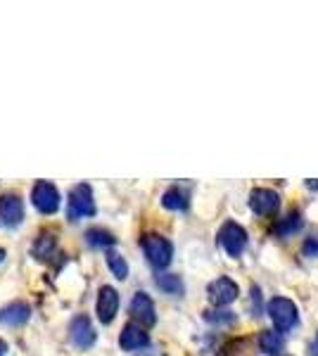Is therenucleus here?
<instances>
[{
    "label": "nucleus",
    "instance_id": "obj_13",
    "mask_svg": "<svg viewBox=\"0 0 318 356\" xmlns=\"http://www.w3.org/2000/svg\"><path fill=\"white\" fill-rule=\"evenodd\" d=\"M29 316H31V307H29L26 302H13V304H8V307L0 309V323L17 328V325L26 323Z\"/></svg>",
    "mask_w": 318,
    "mask_h": 356
},
{
    "label": "nucleus",
    "instance_id": "obj_18",
    "mask_svg": "<svg viewBox=\"0 0 318 356\" xmlns=\"http://www.w3.org/2000/svg\"><path fill=\"white\" fill-rule=\"evenodd\" d=\"M86 243L90 247H112L117 245V238L109 231H105V228H88L86 231Z\"/></svg>",
    "mask_w": 318,
    "mask_h": 356
},
{
    "label": "nucleus",
    "instance_id": "obj_9",
    "mask_svg": "<svg viewBox=\"0 0 318 356\" xmlns=\"http://www.w3.org/2000/svg\"><path fill=\"white\" fill-rule=\"evenodd\" d=\"M95 312L100 323L109 325L114 321V316L119 312V292L112 288V285H102L100 292H97V302H95Z\"/></svg>",
    "mask_w": 318,
    "mask_h": 356
},
{
    "label": "nucleus",
    "instance_id": "obj_22",
    "mask_svg": "<svg viewBox=\"0 0 318 356\" xmlns=\"http://www.w3.org/2000/svg\"><path fill=\"white\" fill-rule=\"evenodd\" d=\"M302 254H304V257H309V259H311V257H318V233L304 240V245H302Z\"/></svg>",
    "mask_w": 318,
    "mask_h": 356
},
{
    "label": "nucleus",
    "instance_id": "obj_25",
    "mask_svg": "<svg viewBox=\"0 0 318 356\" xmlns=\"http://www.w3.org/2000/svg\"><path fill=\"white\" fill-rule=\"evenodd\" d=\"M3 259H5V250L0 247V261H3Z\"/></svg>",
    "mask_w": 318,
    "mask_h": 356
},
{
    "label": "nucleus",
    "instance_id": "obj_23",
    "mask_svg": "<svg viewBox=\"0 0 318 356\" xmlns=\"http://www.w3.org/2000/svg\"><path fill=\"white\" fill-rule=\"evenodd\" d=\"M5 354H8V342L0 340V356H5Z\"/></svg>",
    "mask_w": 318,
    "mask_h": 356
},
{
    "label": "nucleus",
    "instance_id": "obj_5",
    "mask_svg": "<svg viewBox=\"0 0 318 356\" xmlns=\"http://www.w3.org/2000/svg\"><path fill=\"white\" fill-rule=\"evenodd\" d=\"M238 295H240L238 283L233 278H228V275H218L216 280H212L207 285V300L214 307H228V304L238 300Z\"/></svg>",
    "mask_w": 318,
    "mask_h": 356
},
{
    "label": "nucleus",
    "instance_id": "obj_12",
    "mask_svg": "<svg viewBox=\"0 0 318 356\" xmlns=\"http://www.w3.org/2000/svg\"><path fill=\"white\" fill-rule=\"evenodd\" d=\"M119 344H121V349H124V352H136V349L148 347V344H150V335L141 328V325L129 323V325H124V330H121Z\"/></svg>",
    "mask_w": 318,
    "mask_h": 356
},
{
    "label": "nucleus",
    "instance_id": "obj_3",
    "mask_svg": "<svg viewBox=\"0 0 318 356\" xmlns=\"http://www.w3.org/2000/svg\"><path fill=\"white\" fill-rule=\"evenodd\" d=\"M69 221H79L84 216H95V200L93 191L88 183H79L77 188H72L69 193V207H67Z\"/></svg>",
    "mask_w": 318,
    "mask_h": 356
},
{
    "label": "nucleus",
    "instance_id": "obj_21",
    "mask_svg": "<svg viewBox=\"0 0 318 356\" xmlns=\"http://www.w3.org/2000/svg\"><path fill=\"white\" fill-rule=\"evenodd\" d=\"M205 318L209 321V323L221 325V323H233L235 316L230 314V312H207V314H205Z\"/></svg>",
    "mask_w": 318,
    "mask_h": 356
},
{
    "label": "nucleus",
    "instance_id": "obj_16",
    "mask_svg": "<svg viewBox=\"0 0 318 356\" xmlns=\"http://www.w3.org/2000/svg\"><path fill=\"white\" fill-rule=\"evenodd\" d=\"M259 347H262V352L269 356H280L283 347H285V340H283L280 332L266 330V332H262V337H259Z\"/></svg>",
    "mask_w": 318,
    "mask_h": 356
},
{
    "label": "nucleus",
    "instance_id": "obj_11",
    "mask_svg": "<svg viewBox=\"0 0 318 356\" xmlns=\"http://www.w3.org/2000/svg\"><path fill=\"white\" fill-rule=\"evenodd\" d=\"M22 219H24V204H22V197L15 193H5L0 195V221L5 226H19Z\"/></svg>",
    "mask_w": 318,
    "mask_h": 356
},
{
    "label": "nucleus",
    "instance_id": "obj_14",
    "mask_svg": "<svg viewBox=\"0 0 318 356\" xmlns=\"http://www.w3.org/2000/svg\"><path fill=\"white\" fill-rule=\"evenodd\" d=\"M188 204H190L188 193L183 191V188H178V186H171L169 191L161 195V207H164V209H169V211H186Z\"/></svg>",
    "mask_w": 318,
    "mask_h": 356
},
{
    "label": "nucleus",
    "instance_id": "obj_8",
    "mask_svg": "<svg viewBox=\"0 0 318 356\" xmlns=\"http://www.w3.org/2000/svg\"><path fill=\"white\" fill-rule=\"evenodd\" d=\"M69 340L79 349H90L95 344V328L88 316H77L69 323Z\"/></svg>",
    "mask_w": 318,
    "mask_h": 356
},
{
    "label": "nucleus",
    "instance_id": "obj_10",
    "mask_svg": "<svg viewBox=\"0 0 318 356\" xmlns=\"http://www.w3.org/2000/svg\"><path fill=\"white\" fill-rule=\"evenodd\" d=\"M131 316L133 321H138L141 325H145V328H150V325L157 323V312H154V302L152 297L148 295V292H136L131 300Z\"/></svg>",
    "mask_w": 318,
    "mask_h": 356
},
{
    "label": "nucleus",
    "instance_id": "obj_6",
    "mask_svg": "<svg viewBox=\"0 0 318 356\" xmlns=\"http://www.w3.org/2000/svg\"><path fill=\"white\" fill-rule=\"evenodd\" d=\"M31 200H33V207L45 216L55 214V211L60 209V191H57L50 181H38L36 186L31 188Z\"/></svg>",
    "mask_w": 318,
    "mask_h": 356
},
{
    "label": "nucleus",
    "instance_id": "obj_17",
    "mask_svg": "<svg viewBox=\"0 0 318 356\" xmlns=\"http://www.w3.org/2000/svg\"><path fill=\"white\" fill-rule=\"evenodd\" d=\"M302 214L299 211H290V214L285 216V219H280L278 223L273 226V233L276 235H280V238H287V235H292V233H297L299 228H302Z\"/></svg>",
    "mask_w": 318,
    "mask_h": 356
},
{
    "label": "nucleus",
    "instance_id": "obj_2",
    "mask_svg": "<svg viewBox=\"0 0 318 356\" xmlns=\"http://www.w3.org/2000/svg\"><path fill=\"white\" fill-rule=\"evenodd\" d=\"M141 247H143V252H145L148 261L152 264L157 271L166 268L171 264V259H173V245L164 238V235H159V233L143 235V238H141Z\"/></svg>",
    "mask_w": 318,
    "mask_h": 356
},
{
    "label": "nucleus",
    "instance_id": "obj_19",
    "mask_svg": "<svg viewBox=\"0 0 318 356\" xmlns=\"http://www.w3.org/2000/svg\"><path fill=\"white\" fill-rule=\"evenodd\" d=\"M157 288L159 290H164L166 295H176V297H181L183 295V280L178 278L176 273H161L157 275Z\"/></svg>",
    "mask_w": 318,
    "mask_h": 356
},
{
    "label": "nucleus",
    "instance_id": "obj_4",
    "mask_svg": "<svg viewBox=\"0 0 318 356\" xmlns=\"http://www.w3.org/2000/svg\"><path fill=\"white\" fill-rule=\"evenodd\" d=\"M218 245L225 250V254L235 259V257H240L247 247V231L240 226V223L225 221L221 226V231H218Z\"/></svg>",
    "mask_w": 318,
    "mask_h": 356
},
{
    "label": "nucleus",
    "instance_id": "obj_24",
    "mask_svg": "<svg viewBox=\"0 0 318 356\" xmlns=\"http://www.w3.org/2000/svg\"><path fill=\"white\" fill-rule=\"evenodd\" d=\"M311 349H314V356H318V335H316V342H314V347H311Z\"/></svg>",
    "mask_w": 318,
    "mask_h": 356
},
{
    "label": "nucleus",
    "instance_id": "obj_1",
    "mask_svg": "<svg viewBox=\"0 0 318 356\" xmlns=\"http://www.w3.org/2000/svg\"><path fill=\"white\" fill-rule=\"evenodd\" d=\"M266 312H269V318L273 321L276 332H287L292 330L294 325L299 323V312H297V304L287 297H273L266 304Z\"/></svg>",
    "mask_w": 318,
    "mask_h": 356
},
{
    "label": "nucleus",
    "instance_id": "obj_7",
    "mask_svg": "<svg viewBox=\"0 0 318 356\" xmlns=\"http://www.w3.org/2000/svg\"><path fill=\"white\" fill-rule=\"evenodd\" d=\"M250 209L257 216H273L280 209V197L271 188H254L250 193Z\"/></svg>",
    "mask_w": 318,
    "mask_h": 356
},
{
    "label": "nucleus",
    "instance_id": "obj_15",
    "mask_svg": "<svg viewBox=\"0 0 318 356\" xmlns=\"http://www.w3.org/2000/svg\"><path fill=\"white\" fill-rule=\"evenodd\" d=\"M55 250H57V238L53 233H40L31 245V254L40 261L50 259L55 254Z\"/></svg>",
    "mask_w": 318,
    "mask_h": 356
},
{
    "label": "nucleus",
    "instance_id": "obj_20",
    "mask_svg": "<svg viewBox=\"0 0 318 356\" xmlns=\"http://www.w3.org/2000/svg\"><path fill=\"white\" fill-rule=\"evenodd\" d=\"M105 259H107L109 271L114 273V278H119V280H126V278H129V264H126V259L119 254V252L109 250L107 254H105Z\"/></svg>",
    "mask_w": 318,
    "mask_h": 356
}]
</instances>
